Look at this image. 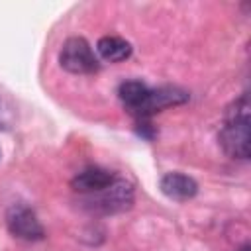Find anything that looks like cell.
<instances>
[{
    "instance_id": "obj_12",
    "label": "cell",
    "mask_w": 251,
    "mask_h": 251,
    "mask_svg": "<svg viewBox=\"0 0 251 251\" xmlns=\"http://www.w3.org/2000/svg\"><path fill=\"white\" fill-rule=\"evenodd\" d=\"M237 251H249V243H243V245H241Z\"/></svg>"
},
{
    "instance_id": "obj_6",
    "label": "cell",
    "mask_w": 251,
    "mask_h": 251,
    "mask_svg": "<svg viewBox=\"0 0 251 251\" xmlns=\"http://www.w3.org/2000/svg\"><path fill=\"white\" fill-rule=\"evenodd\" d=\"M159 188L167 198L176 200V202L192 200L198 194V182L192 176L178 173V171L165 173L159 180Z\"/></svg>"
},
{
    "instance_id": "obj_7",
    "label": "cell",
    "mask_w": 251,
    "mask_h": 251,
    "mask_svg": "<svg viewBox=\"0 0 251 251\" xmlns=\"http://www.w3.org/2000/svg\"><path fill=\"white\" fill-rule=\"evenodd\" d=\"M114 178H116V175L106 169L88 167L75 175V178L71 180V186H73V190H76L80 194H94V192L104 190Z\"/></svg>"
},
{
    "instance_id": "obj_10",
    "label": "cell",
    "mask_w": 251,
    "mask_h": 251,
    "mask_svg": "<svg viewBox=\"0 0 251 251\" xmlns=\"http://www.w3.org/2000/svg\"><path fill=\"white\" fill-rule=\"evenodd\" d=\"M14 122V110L12 106L0 96V129H8Z\"/></svg>"
},
{
    "instance_id": "obj_5",
    "label": "cell",
    "mask_w": 251,
    "mask_h": 251,
    "mask_svg": "<svg viewBox=\"0 0 251 251\" xmlns=\"http://www.w3.org/2000/svg\"><path fill=\"white\" fill-rule=\"evenodd\" d=\"M190 94L178 86H161V88H149L145 100L141 102V106L135 110L133 116L145 120L165 108H171V106H180L184 102H188Z\"/></svg>"
},
{
    "instance_id": "obj_4",
    "label": "cell",
    "mask_w": 251,
    "mask_h": 251,
    "mask_svg": "<svg viewBox=\"0 0 251 251\" xmlns=\"http://www.w3.org/2000/svg\"><path fill=\"white\" fill-rule=\"evenodd\" d=\"M8 231L25 241H39L45 237V229L37 214L25 204H12L6 212Z\"/></svg>"
},
{
    "instance_id": "obj_2",
    "label": "cell",
    "mask_w": 251,
    "mask_h": 251,
    "mask_svg": "<svg viewBox=\"0 0 251 251\" xmlns=\"http://www.w3.org/2000/svg\"><path fill=\"white\" fill-rule=\"evenodd\" d=\"M88 198V208L100 214H120L126 212L133 206V184L116 176L104 190L94 192V194H86Z\"/></svg>"
},
{
    "instance_id": "obj_11",
    "label": "cell",
    "mask_w": 251,
    "mask_h": 251,
    "mask_svg": "<svg viewBox=\"0 0 251 251\" xmlns=\"http://www.w3.org/2000/svg\"><path fill=\"white\" fill-rule=\"evenodd\" d=\"M137 126H139V127H137L139 135H143V137H147V139H151V137H153V127H151V124H149V122L141 120Z\"/></svg>"
},
{
    "instance_id": "obj_8",
    "label": "cell",
    "mask_w": 251,
    "mask_h": 251,
    "mask_svg": "<svg viewBox=\"0 0 251 251\" xmlns=\"http://www.w3.org/2000/svg\"><path fill=\"white\" fill-rule=\"evenodd\" d=\"M98 55L108 63H120L126 61L131 55V43L118 35H104L96 43Z\"/></svg>"
},
{
    "instance_id": "obj_1",
    "label": "cell",
    "mask_w": 251,
    "mask_h": 251,
    "mask_svg": "<svg viewBox=\"0 0 251 251\" xmlns=\"http://www.w3.org/2000/svg\"><path fill=\"white\" fill-rule=\"evenodd\" d=\"M218 141L227 157L239 159V161L249 159L251 135H249V98H247V94H241L226 108L224 126L220 129Z\"/></svg>"
},
{
    "instance_id": "obj_9",
    "label": "cell",
    "mask_w": 251,
    "mask_h": 251,
    "mask_svg": "<svg viewBox=\"0 0 251 251\" xmlns=\"http://www.w3.org/2000/svg\"><path fill=\"white\" fill-rule=\"evenodd\" d=\"M147 92H149V86L141 80H124L118 86V96H120L122 104L126 106V110L131 114H135V110L141 106Z\"/></svg>"
},
{
    "instance_id": "obj_3",
    "label": "cell",
    "mask_w": 251,
    "mask_h": 251,
    "mask_svg": "<svg viewBox=\"0 0 251 251\" xmlns=\"http://www.w3.org/2000/svg\"><path fill=\"white\" fill-rule=\"evenodd\" d=\"M59 65L71 75H92L100 69L90 43L80 35H73L63 43L59 51Z\"/></svg>"
}]
</instances>
